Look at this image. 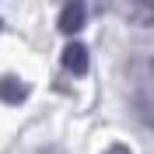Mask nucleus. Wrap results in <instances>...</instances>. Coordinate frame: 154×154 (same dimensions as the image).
Instances as JSON below:
<instances>
[{"instance_id": "nucleus-3", "label": "nucleus", "mask_w": 154, "mask_h": 154, "mask_svg": "<svg viewBox=\"0 0 154 154\" xmlns=\"http://www.w3.org/2000/svg\"><path fill=\"white\" fill-rule=\"evenodd\" d=\"M88 63H91V56H88L84 42H67V46H63V70H67V74L84 77L88 74Z\"/></svg>"}, {"instance_id": "nucleus-2", "label": "nucleus", "mask_w": 154, "mask_h": 154, "mask_svg": "<svg viewBox=\"0 0 154 154\" xmlns=\"http://www.w3.org/2000/svg\"><path fill=\"white\" fill-rule=\"evenodd\" d=\"M84 25H88L84 0H70V4H63V11H60V18H56V28L63 32V35H81Z\"/></svg>"}, {"instance_id": "nucleus-4", "label": "nucleus", "mask_w": 154, "mask_h": 154, "mask_svg": "<svg viewBox=\"0 0 154 154\" xmlns=\"http://www.w3.org/2000/svg\"><path fill=\"white\" fill-rule=\"evenodd\" d=\"M25 98H28V84H21L18 77H11V74H0V102L21 105Z\"/></svg>"}, {"instance_id": "nucleus-6", "label": "nucleus", "mask_w": 154, "mask_h": 154, "mask_svg": "<svg viewBox=\"0 0 154 154\" xmlns=\"http://www.w3.org/2000/svg\"><path fill=\"white\" fill-rule=\"evenodd\" d=\"M102 154H133V151H130L126 144H112V147H105Z\"/></svg>"}, {"instance_id": "nucleus-1", "label": "nucleus", "mask_w": 154, "mask_h": 154, "mask_svg": "<svg viewBox=\"0 0 154 154\" xmlns=\"http://www.w3.org/2000/svg\"><path fill=\"white\" fill-rule=\"evenodd\" d=\"M137 109L147 123H154V56L140 67V84H137Z\"/></svg>"}, {"instance_id": "nucleus-5", "label": "nucleus", "mask_w": 154, "mask_h": 154, "mask_svg": "<svg viewBox=\"0 0 154 154\" xmlns=\"http://www.w3.org/2000/svg\"><path fill=\"white\" fill-rule=\"evenodd\" d=\"M133 25H154V0H126Z\"/></svg>"}]
</instances>
